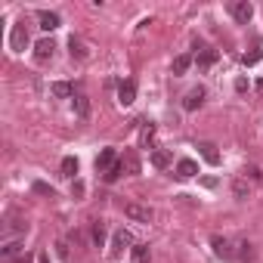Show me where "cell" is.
Masks as SVG:
<instances>
[{
  "mask_svg": "<svg viewBox=\"0 0 263 263\" xmlns=\"http://www.w3.org/2000/svg\"><path fill=\"white\" fill-rule=\"evenodd\" d=\"M124 217H130L134 223H152L155 220V211L146 208V204H137V201H127L124 204Z\"/></svg>",
  "mask_w": 263,
  "mask_h": 263,
  "instance_id": "6da1fadb",
  "label": "cell"
},
{
  "mask_svg": "<svg viewBox=\"0 0 263 263\" xmlns=\"http://www.w3.org/2000/svg\"><path fill=\"white\" fill-rule=\"evenodd\" d=\"M53 56H56V44H53V37H44V41L34 44V62H37V65H47Z\"/></svg>",
  "mask_w": 263,
  "mask_h": 263,
  "instance_id": "3957f363",
  "label": "cell"
},
{
  "mask_svg": "<svg viewBox=\"0 0 263 263\" xmlns=\"http://www.w3.org/2000/svg\"><path fill=\"white\" fill-rule=\"evenodd\" d=\"M10 47H13L16 53H22V50L28 47V28H25V19L13 25V34H10Z\"/></svg>",
  "mask_w": 263,
  "mask_h": 263,
  "instance_id": "5b68a950",
  "label": "cell"
},
{
  "mask_svg": "<svg viewBox=\"0 0 263 263\" xmlns=\"http://www.w3.org/2000/svg\"><path fill=\"white\" fill-rule=\"evenodd\" d=\"M13 263H31V260H28V254H22V257H16Z\"/></svg>",
  "mask_w": 263,
  "mask_h": 263,
  "instance_id": "836d02e7",
  "label": "cell"
},
{
  "mask_svg": "<svg viewBox=\"0 0 263 263\" xmlns=\"http://www.w3.org/2000/svg\"><path fill=\"white\" fill-rule=\"evenodd\" d=\"M25 229H28V223H25V220H13V217H10V223L4 226V235H13V232H25Z\"/></svg>",
  "mask_w": 263,
  "mask_h": 263,
  "instance_id": "cb8c5ba5",
  "label": "cell"
},
{
  "mask_svg": "<svg viewBox=\"0 0 263 263\" xmlns=\"http://www.w3.org/2000/svg\"><path fill=\"white\" fill-rule=\"evenodd\" d=\"M50 93H53L56 99H68V96H71L74 90H71V84H65V81H56V84L50 87Z\"/></svg>",
  "mask_w": 263,
  "mask_h": 263,
  "instance_id": "ffe728a7",
  "label": "cell"
},
{
  "mask_svg": "<svg viewBox=\"0 0 263 263\" xmlns=\"http://www.w3.org/2000/svg\"><path fill=\"white\" fill-rule=\"evenodd\" d=\"M257 90H263V78H260V81H257Z\"/></svg>",
  "mask_w": 263,
  "mask_h": 263,
  "instance_id": "d590c367",
  "label": "cell"
},
{
  "mask_svg": "<svg viewBox=\"0 0 263 263\" xmlns=\"http://www.w3.org/2000/svg\"><path fill=\"white\" fill-rule=\"evenodd\" d=\"M238 260H241V263H251V260H254V245H251V241H241V245H238Z\"/></svg>",
  "mask_w": 263,
  "mask_h": 263,
  "instance_id": "d4e9b609",
  "label": "cell"
},
{
  "mask_svg": "<svg viewBox=\"0 0 263 263\" xmlns=\"http://www.w3.org/2000/svg\"><path fill=\"white\" fill-rule=\"evenodd\" d=\"M198 149H201V158H204L208 164H220V152H217L214 143H198Z\"/></svg>",
  "mask_w": 263,
  "mask_h": 263,
  "instance_id": "e0dca14e",
  "label": "cell"
},
{
  "mask_svg": "<svg viewBox=\"0 0 263 263\" xmlns=\"http://www.w3.org/2000/svg\"><path fill=\"white\" fill-rule=\"evenodd\" d=\"M74 115L78 118H87L90 115V99L87 96H74Z\"/></svg>",
  "mask_w": 263,
  "mask_h": 263,
  "instance_id": "603a6c76",
  "label": "cell"
},
{
  "mask_svg": "<svg viewBox=\"0 0 263 263\" xmlns=\"http://www.w3.org/2000/svg\"><path fill=\"white\" fill-rule=\"evenodd\" d=\"M195 174H198V164H195L192 158H180V161H177V177H180V180H192Z\"/></svg>",
  "mask_w": 263,
  "mask_h": 263,
  "instance_id": "8fae6325",
  "label": "cell"
},
{
  "mask_svg": "<svg viewBox=\"0 0 263 263\" xmlns=\"http://www.w3.org/2000/svg\"><path fill=\"white\" fill-rule=\"evenodd\" d=\"M121 164H124V174H140V158H137L134 149H127L121 155Z\"/></svg>",
  "mask_w": 263,
  "mask_h": 263,
  "instance_id": "7c38bea8",
  "label": "cell"
},
{
  "mask_svg": "<svg viewBox=\"0 0 263 263\" xmlns=\"http://www.w3.org/2000/svg\"><path fill=\"white\" fill-rule=\"evenodd\" d=\"M22 254H25V245H22L19 238H13V241H7L4 248H0V257H4L7 263H13V260H16V257H22Z\"/></svg>",
  "mask_w": 263,
  "mask_h": 263,
  "instance_id": "9c48e42d",
  "label": "cell"
},
{
  "mask_svg": "<svg viewBox=\"0 0 263 263\" xmlns=\"http://www.w3.org/2000/svg\"><path fill=\"white\" fill-rule=\"evenodd\" d=\"M115 164H118V155H115V149H102V152L96 155V171H99V174H108Z\"/></svg>",
  "mask_w": 263,
  "mask_h": 263,
  "instance_id": "ba28073f",
  "label": "cell"
},
{
  "mask_svg": "<svg viewBox=\"0 0 263 263\" xmlns=\"http://www.w3.org/2000/svg\"><path fill=\"white\" fill-rule=\"evenodd\" d=\"M56 254H59L62 260H68V245H65V238H59V241H56Z\"/></svg>",
  "mask_w": 263,
  "mask_h": 263,
  "instance_id": "4dcf8cb0",
  "label": "cell"
},
{
  "mask_svg": "<svg viewBox=\"0 0 263 263\" xmlns=\"http://www.w3.org/2000/svg\"><path fill=\"white\" fill-rule=\"evenodd\" d=\"M229 13H232V19H235L238 25H248L251 16H254V7L248 4V0H232V4H229Z\"/></svg>",
  "mask_w": 263,
  "mask_h": 263,
  "instance_id": "277c9868",
  "label": "cell"
},
{
  "mask_svg": "<svg viewBox=\"0 0 263 263\" xmlns=\"http://www.w3.org/2000/svg\"><path fill=\"white\" fill-rule=\"evenodd\" d=\"M102 238H105V223H102V220H96V223H93V241H96V245H102Z\"/></svg>",
  "mask_w": 263,
  "mask_h": 263,
  "instance_id": "83f0119b",
  "label": "cell"
},
{
  "mask_svg": "<svg viewBox=\"0 0 263 263\" xmlns=\"http://www.w3.org/2000/svg\"><path fill=\"white\" fill-rule=\"evenodd\" d=\"M121 174H124V164H121V158H118V164H115V167H111L108 174H102V177H105V183H115V180H118Z\"/></svg>",
  "mask_w": 263,
  "mask_h": 263,
  "instance_id": "4316f807",
  "label": "cell"
},
{
  "mask_svg": "<svg viewBox=\"0 0 263 263\" xmlns=\"http://www.w3.org/2000/svg\"><path fill=\"white\" fill-rule=\"evenodd\" d=\"M31 189H34L37 195H50V198H53V186H47V183H41V180H37V183H34Z\"/></svg>",
  "mask_w": 263,
  "mask_h": 263,
  "instance_id": "f546056e",
  "label": "cell"
},
{
  "mask_svg": "<svg viewBox=\"0 0 263 263\" xmlns=\"http://www.w3.org/2000/svg\"><path fill=\"white\" fill-rule=\"evenodd\" d=\"M152 164H155L158 171H164V167L171 164V152H167V149H155V152H152Z\"/></svg>",
  "mask_w": 263,
  "mask_h": 263,
  "instance_id": "44dd1931",
  "label": "cell"
},
{
  "mask_svg": "<svg viewBox=\"0 0 263 263\" xmlns=\"http://www.w3.org/2000/svg\"><path fill=\"white\" fill-rule=\"evenodd\" d=\"M195 62H198V68H211V65L217 62V50H201V53L195 56Z\"/></svg>",
  "mask_w": 263,
  "mask_h": 263,
  "instance_id": "d6986e66",
  "label": "cell"
},
{
  "mask_svg": "<svg viewBox=\"0 0 263 263\" xmlns=\"http://www.w3.org/2000/svg\"><path fill=\"white\" fill-rule=\"evenodd\" d=\"M134 248V238H130V232L127 229H118L115 235H111V248H108V254L111 257H121L124 251H130Z\"/></svg>",
  "mask_w": 263,
  "mask_h": 263,
  "instance_id": "7a4b0ae2",
  "label": "cell"
},
{
  "mask_svg": "<svg viewBox=\"0 0 263 263\" xmlns=\"http://www.w3.org/2000/svg\"><path fill=\"white\" fill-rule=\"evenodd\" d=\"M37 22H41L44 31H56V28H59V16L50 13V10H41V13H37Z\"/></svg>",
  "mask_w": 263,
  "mask_h": 263,
  "instance_id": "4fadbf2b",
  "label": "cell"
},
{
  "mask_svg": "<svg viewBox=\"0 0 263 263\" xmlns=\"http://www.w3.org/2000/svg\"><path fill=\"white\" fill-rule=\"evenodd\" d=\"M211 245H214V254H217V257H223V260H232V254H235V251H232L229 238H223V235H214V238H211Z\"/></svg>",
  "mask_w": 263,
  "mask_h": 263,
  "instance_id": "30bf717a",
  "label": "cell"
},
{
  "mask_svg": "<svg viewBox=\"0 0 263 263\" xmlns=\"http://www.w3.org/2000/svg\"><path fill=\"white\" fill-rule=\"evenodd\" d=\"M37 263H50V254H37Z\"/></svg>",
  "mask_w": 263,
  "mask_h": 263,
  "instance_id": "e575fe53",
  "label": "cell"
},
{
  "mask_svg": "<svg viewBox=\"0 0 263 263\" xmlns=\"http://www.w3.org/2000/svg\"><path fill=\"white\" fill-rule=\"evenodd\" d=\"M263 59V41H254V47L241 56V65H257Z\"/></svg>",
  "mask_w": 263,
  "mask_h": 263,
  "instance_id": "9a60e30c",
  "label": "cell"
},
{
  "mask_svg": "<svg viewBox=\"0 0 263 263\" xmlns=\"http://www.w3.org/2000/svg\"><path fill=\"white\" fill-rule=\"evenodd\" d=\"M59 174H62L65 180H74V174H78V158H74V155L62 158V164H59Z\"/></svg>",
  "mask_w": 263,
  "mask_h": 263,
  "instance_id": "ac0fdd59",
  "label": "cell"
},
{
  "mask_svg": "<svg viewBox=\"0 0 263 263\" xmlns=\"http://www.w3.org/2000/svg\"><path fill=\"white\" fill-rule=\"evenodd\" d=\"M245 174H251V180H254V183H260V180H263V174H260V171H257V167H248V171H245Z\"/></svg>",
  "mask_w": 263,
  "mask_h": 263,
  "instance_id": "1f68e13d",
  "label": "cell"
},
{
  "mask_svg": "<svg viewBox=\"0 0 263 263\" xmlns=\"http://www.w3.org/2000/svg\"><path fill=\"white\" fill-rule=\"evenodd\" d=\"M130 254H134V263H149V245H134Z\"/></svg>",
  "mask_w": 263,
  "mask_h": 263,
  "instance_id": "7402d4cb",
  "label": "cell"
},
{
  "mask_svg": "<svg viewBox=\"0 0 263 263\" xmlns=\"http://www.w3.org/2000/svg\"><path fill=\"white\" fill-rule=\"evenodd\" d=\"M134 99H137V81H121L118 84V102L121 105H134Z\"/></svg>",
  "mask_w": 263,
  "mask_h": 263,
  "instance_id": "8992f818",
  "label": "cell"
},
{
  "mask_svg": "<svg viewBox=\"0 0 263 263\" xmlns=\"http://www.w3.org/2000/svg\"><path fill=\"white\" fill-rule=\"evenodd\" d=\"M189 65H192V56H186V53H183V56H177V59H174L171 74H174V78H183V74L189 71Z\"/></svg>",
  "mask_w": 263,
  "mask_h": 263,
  "instance_id": "2e32d148",
  "label": "cell"
},
{
  "mask_svg": "<svg viewBox=\"0 0 263 263\" xmlns=\"http://www.w3.org/2000/svg\"><path fill=\"white\" fill-rule=\"evenodd\" d=\"M152 137H155V124L149 121V124L143 127V146H149V143H152Z\"/></svg>",
  "mask_w": 263,
  "mask_h": 263,
  "instance_id": "f1b7e54d",
  "label": "cell"
},
{
  "mask_svg": "<svg viewBox=\"0 0 263 263\" xmlns=\"http://www.w3.org/2000/svg\"><path fill=\"white\" fill-rule=\"evenodd\" d=\"M68 53H71V59H78V62H84L90 53H87V47H84V41L81 37H74L71 34V41H68Z\"/></svg>",
  "mask_w": 263,
  "mask_h": 263,
  "instance_id": "5bb4252c",
  "label": "cell"
},
{
  "mask_svg": "<svg viewBox=\"0 0 263 263\" xmlns=\"http://www.w3.org/2000/svg\"><path fill=\"white\" fill-rule=\"evenodd\" d=\"M201 102H204V87H192V90L183 96V108H186V111L201 108Z\"/></svg>",
  "mask_w": 263,
  "mask_h": 263,
  "instance_id": "52a82bcc",
  "label": "cell"
},
{
  "mask_svg": "<svg viewBox=\"0 0 263 263\" xmlns=\"http://www.w3.org/2000/svg\"><path fill=\"white\" fill-rule=\"evenodd\" d=\"M235 90H238V93H245V90H248V81H245V78H238V81H235Z\"/></svg>",
  "mask_w": 263,
  "mask_h": 263,
  "instance_id": "d6a6232c",
  "label": "cell"
},
{
  "mask_svg": "<svg viewBox=\"0 0 263 263\" xmlns=\"http://www.w3.org/2000/svg\"><path fill=\"white\" fill-rule=\"evenodd\" d=\"M232 195H235L238 201H245V198H248V183H245V180H235V183H232Z\"/></svg>",
  "mask_w": 263,
  "mask_h": 263,
  "instance_id": "484cf974",
  "label": "cell"
}]
</instances>
